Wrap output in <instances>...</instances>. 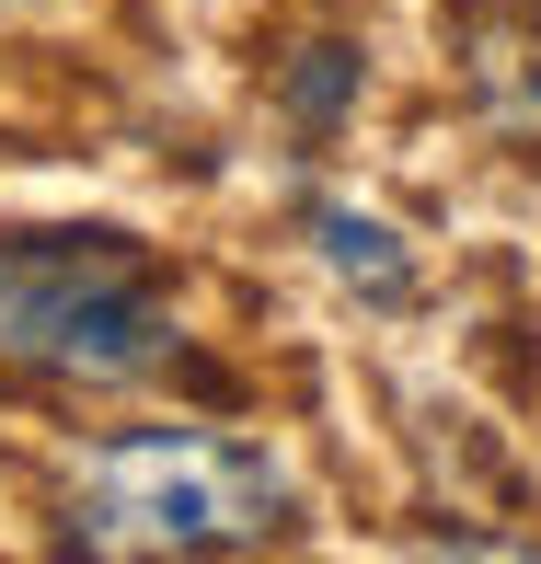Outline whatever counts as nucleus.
<instances>
[{
	"label": "nucleus",
	"instance_id": "5",
	"mask_svg": "<svg viewBox=\"0 0 541 564\" xmlns=\"http://www.w3.org/2000/svg\"><path fill=\"white\" fill-rule=\"evenodd\" d=\"M357 82H369V69H357V46H300V69H289V105L312 116V127H334Z\"/></svg>",
	"mask_w": 541,
	"mask_h": 564
},
{
	"label": "nucleus",
	"instance_id": "4",
	"mask_svg": "<svg viewBox=\"0 0 541 564\" xmlns=\"http://www.w3.org/2000/svg\"><path fill=\"white\" fill-rule=\"evenodd\" d=\"M312 242H323V265L346 276V289H369V300H403V289H415V253L392 242V219L346 208V196H323V208H312Z\"/></svg>",
	"mask_w": 541,
	"mask_h": 564
},
{
	"label": "nucleus",
	"instance_id": "3",
	"mask_svg": "<svg viewBox=\"0 0 541 564\" xmlns=\"http://www.w3.org/2000/svg\"><path fill=\"white\" fill-rule=\"evenodd\" d=\"M461 46H473V105L519 162H541V12H496L473 0L461 12Z\"/></svg>",
	"mask_w": 541,
	"mask_h": 564
},
{
	"label": "nucleus",
	"instance_id": "1",
	"mask_svg": "<svg viewBox=\"0 0 541 564\" xmlns=\"http://www.w3.org/2000/svg\"><path fill=\"white\" fill-rule=\"evenodd\" d=\"M173 357V300L127 230H0V369L116 392Z\"/></svg>",
	"mask_w": 541,
	"mask_h": 564
},
{
	"label": "nucleus",
	"instance_id": "2",
	"mask_svg": "<svg viewBox=\"0 0 541 564\" xmlns=\"http://www.w3.org/2000/svg\"><path fill=\"white\" fill-rule=\"evenodd\" d=\"M289 473L219 426H139L69 473V542L93 553H253L289 530Z\"/></svg>",
	"mask_w": 541,
	"mask_h": 564
}]
</instances>
